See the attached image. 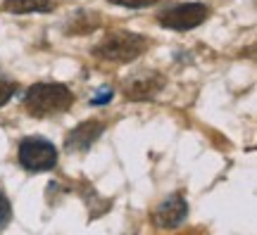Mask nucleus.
Returning <instances> with one entry per match:
<instances>
[{
  "label": "nucleus",
  "mask_w": 257,
  "mask_h": 235,
  "mask_svg": "<svg viewBox=\"0 0 257 235\" xmlns=\"http://www.w3.org/2000/svg\"><path fill=\"white\" fill-rule=\"evenodd\" d=\"M74 93L64 86V83H36L31 86L24 98L27 112L31 117H53V114H62L72 107Z\"/></svg>",
  "instance_id": "obj_1"
},
{
  "label": "nucleus",
  "mask_w": 257,
  "mask_h": 235,
  "mask_svg": "<svg viewBox=\"0 0 257 235\" xmlns=\"http://www.w3.org/2000/svg\"><path fill=\"white\" fill-rule=\"evenodd\" d=\"M148 38L134 31H112L95 46V57L107 62H134L146 53Z\"/></svg>",
  "instance_id": "obj_2"
},
{
  "label": "nucleus",
  "mask_w": 257,
  "mask_h": 235,
  "mask_svg": "<svg viewBox=\"0 0 257 235\" xmlns=\"http://www.w3.org/2000/svg\"><path fill=\"white\" fill-rule=\"evenodd\" d=\"M19 164L29 171H50L57 164V147L46 138H24L19 143Z\"/></svg>",
  "instance_id": "obj_3"
},
{
  "label": "nucleus",
  "mask_w": 257,
  "mask_h": 235,
  "mask_svg": "<svg viewBox=\"0 0 257 235\" xmlns=\"http://www.w3.org/2000/svg\"><path fill=\"white\" fill-rule=\"evenodd\" d=\"M210 15V8L205 3H181L174 8H167L157 15V22L165 29H174V31H191V29L200 27Z\"/></svg>",
  "instance_id": "obj_4"
},
{
  "label": "nucleus",
  "mask_w": 257,
  "mask_h": 235,
  "mask_svg": "<svg viewBox=\"0 0 257 235\" xmlns=\"http://www.w3.org/2000/svg\"><path fill=\"white\" fill-rule=\"evenodd\" d=\"M162 88H165V76L160 72H138L124 81L121 93L128 100L143 102V100H153Z\"/></svg>",
  "instance_id": "obj_5"
},
{
  "label": "nucleus",
  "mask_w": 257,
  "mask_h": 235,
  "mask_svg": "<svg viewBox=\"0 0 257 235\" xmlns=\"http://www.w3.org/2000/svg\"><path fill=\"white\" fill-rule=\"evenodd\" d=\"M188 216V202L184 199L181 192H174V195H169L165 202H160L155 209V214H153V221H155L157 228H179L181 223L186 221Z\"/></svg>",
  "instance_id": "obj_6"
},
{
  "label": "nucleus",
  "mask_w": 257,
  "mask_h": 235,
  "mask_svg": "<svg viewBox=\"0 0 257 235\" xmlns=\"http://www.w3.org/2000/svg\"><path fill=\"white\" fill-rule=\"evenodd\" d=\"M102 131H105V124L98 121V119L81 121L74 131H69V136L64 140V147H67V150H79V152H83V150H88V147L102 136Z\"/></svg>",
  "instance_id": "obj_7"
},
{
  "label": "nucleus",
  "mask_w": 257,
  "mask_h": 235,
  "mask_svg": "<svg viewBox=\"0 0 257 235\" xmlns=\"http://www.w3.org/2000/svg\"><path fill=\"white\" fill-rule=\"evenodd\" d=\"M3 8L15 15H31V12H53L50 0H5Z\"/></svg>",
  "instance_id": "obj_8"
},
{
  "label": "nucleus",
  "mask_w": 257,
  "mask_h": 235,
  "mask_svg": "<svg viewBox=\"0 0 257 235\" xmlns=\"http://www.w3.org/2000/svg\"><path fill=\"white\" fill-rule=\"evenodd\" d=\"M15 91H17V86H15V83L10 81V79H5V76L0 74V107H3V105H8L10 100H12Z\"/></svg>",
  "instance_id": "obj_9"
},
{
  "label": "nucleus",
  "mask_w": 257,
  "mask_h": 235,
  "mask_svg": "<svg viewBox=\"0 0 257 235\" xmlns=\"http://www.w3.org/2000/svg\"><path fill=\"white\" fill-rule=\"evenodd\" d=\"M10 218H12V207H10L8 197L0 192V230L10 223Z\"/></svg>",
  "instance_id": "obj_10"
},
{
  "label": "nucleus",
  "mask_w": 257,
  "mask_h": 235,
  "mask_svg": "<svg viewBox=\"0 0 257 235\" xmlns=\"http://www.w3.org/2000/svg\"><path fill=\"white\" fill-rule=\"evenodd\" d=\"M114 5H121V8H131V10H138V8H148V5H153L157 0H110Z\"/></svg>",
  "instance_id": "obj_11"
},
{
  "label": "nucleus",
  "mask_w": 257,
  "mask_h": 235,
  "mask_svg": "<svg viewBox=\"0 0 257 235\" xmlns=\"http://www.w3.org/2000/svg\"><path fill=\"white\" fill-rule=\"evenodd\" d=\"M110 98H112V91H102L100 95H98V98H93V100H91V105H105V102H107Z\"/></svg>",
  "instance_id": "obj_12"
}]
</instances>
